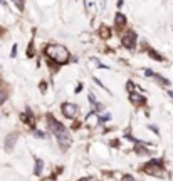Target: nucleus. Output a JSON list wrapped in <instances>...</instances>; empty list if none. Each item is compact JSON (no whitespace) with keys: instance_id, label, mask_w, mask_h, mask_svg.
I'll list each match as a JSON object with an SVG mask.
<instances>
[{"instance_id":"obj_27","label":"nucleus","mask_w":173,"mask_h":181,"mask_svg":"<svg viewBox=\"0 0 173 181\" xmlns=\"http://www.w3.org/2000/svg\"><path fill=\"white\" fill-rule=\"evenodd\" d=\"M123 5V0H118V7H121Z\"/></svg>"},{"instance_id":"obj_18","label":"nucleus","mask_w":173,"mask_h":181,"mask_svg":"<svg viewBox=\"0 0 173 181\" xmlns=\"http://www.w3.org/2000/svg\"><path fill=\"white\" fill-rule=\"evenodd\" d=\"M5 97H7L5 91H2V89H0V106H2L3 102H5Z\"/></svg>"},{"instance_id":"obj_5","label":"nucleus","mask_w":173,"mask_h":181,"mask_svg":"<svg viewBox=\"0 0 173 181\" xmlns=\"http://www.w3.org/2000/svg\"><path fill=\"white\" fill-rule=\"evenodd\" d=\"M61 109H62V114L66 117H69V119H74V117H77V114H79V107L76 104H72V102H64L61 106Z\"/></svg>"},{"instance_id":"obj_17","label":"nucleus","mask_w":173,"mask_h":181,"mask_svg":"<svg viewBox=\"0 0 173 181\" xmlns=\"http://www.w3.org/2000/svg\"><path fill=\"white\" fill-rule=\"evenodd\" d=\"M36 54V49H34V40H31V44L27 45V57H34Z\"/></svg>"},{"instance_id":"obj_26","label":"nucleus","mask_w":173,"mask_h":181,"mask_svg":"<svg viewBox=\"0 0 173 181\" xmlns=\"http://www.w3.org/2000/svg\"><path fill=\"white\" fill-rule=\"evenodd\" d=\"M150 129L153 131V133H156V134H158V128H155V126H150Z\"/></svg>"},{"instance_id":"obj_28","label":"nucleus","mask_w":173,"mask_h":181,"mask_svg":"<svg viewBox=\"0 0 173 181\" xmlns=\"http://www.w3.org/2000/svg\"><path fill=\"white\" fill-rule=\"evenodd\" d=\"M168 96H170L171 99H173V91H170V92H168Z\"/></svg>"},{"instance_id":"obj_16","label":"nucleus","mask_w":173,"mask_h":181,"mask_svg":"<svg viewBox=\"0 0 173 181\" xmlns=\"http://www.w3.org/2000/svg\"><path fill=\"white\" fill-rule=\"evenodd\" d=\"M14 3H15V7L19 8L20 12H24V8H25V0H12Z\"/></svg>"},{"instance_id":"obj_25","label":"nucleus","mask_w":173,"mask_h":181,"mask_svg":"<svg viewBox=\"0 0 173 181\" xmlns=\"http://www.w3.org/2000/svg\"><path fill=\"white\" fill-rule=\"evenodd\" d=\"M79 181H99V179H96V178H82V179H79Z\"/></svg>"},{"instance_id":"obj_24","label":"nucleus","mask_w":173,"mask_h":181,"mask_svg":"<svg viewBox=\"0 0 173 181\" xmlns=\"http://www.w3.org/2000/svg\"><path fill=\"white\" fill-rule=\"evenodd\" d=\"M17 56V44L12 47V52H10V57H15Z\"/></svg>"},{"instance_id":"obj_3","label":"nucleus","mask_w":173,"mask_h":181,"mask_svg":"<svg viewBox=\"0 0 173 181\" xmlns=\"http://www.w3.org/2000/svg\"><path fill=\"white\" fill-rule=\"evenodd\" d=\"M146 174L150 176H156V178H165V169H163V161L161 159H151L150 163L145 166Z\"/></svg>"},{"instance_id":"obj_13","label":"nucleus","mask_w":173,"mask_h":181,"mask_svg":"<svg viewBox=\"0 0 173 181\" xmlns=\"http://www.w3.org/2000/svg\"><path fill=\"white\" fill-rule=\"evenodd\" d=\"M99 37L104 39V40H108V39L111 37V30H109L106 25H101V27H99Z\"/></svg>"},{"instance_id":"obj_10","label":"nucleus","mask_w":173,"mask_h":181,"mask_svg":"<svg viewBox=\"0 0 173 181\" xmlns=\"http://www.w3.org/2000/svg\"><path fill=\"white\" fill-rule=\"evenodd\" d=\"M20 117H22V121H24L25 124H29L31 128H34V116H32V112H31V111L22 112V114H20Z\"/></svg>"},{"instance_id":"obj_6","label":"nucleus","mask_w":173,"mask_h":181,"mask_svg":"<svg viewBox=\"0 0 173 181\" xmlns=\"http://www.w3.org/2000/svg\"><path fill=\"white\" fill-rule=\"evenodd\" d=\"M145 76H146V77H153V79H155L156 82H160L161 86H170V81H168V79H165V77L155 74V72L150 71V69H145Z\"/></svg>"},{"instance_id":"obj_2","label":"nucleus","mask_w":173,"mask_h":181,"mask_svg":"<svg viewBox=\"0 0 173 181\" xmlns=\"http://www.w3.org/2000/svg\"><path fill=\"white\" fill-rule=\"evenodd\" d=\"M49 129H51L52 134L57 138V141H59V144H61L62 149L69 148V144H71V136H69V131L64 128L59 121L54 119L52 116H49Z\"/></svg>"},{"instance_id":"obj_30","label":"nucleus","mask_w":173,"mask_h":181,"mask_svg":"<svg viewBox=\"0 0 173 181\" xmlns=\"http://www.w3.org/2000/svg\"><path fill=\"white\" fill-rule=\"evenodd\" d=\"M2 34H3V29H0V35H2Z\"/></svg>"},{"instance_id":"obj_8","label":"nucleus","mask_w":173,"mask_h":181,"mask_svg":"<svg viewBox=\"0 0 173 181\" xmlns=\"http://www.w3.org/2000/svg\"><path fill=\"white\" fill-rule=\"evenodd\" d=\"M126 25V17L123 15L121 12H118L114 15V27L118 29V30H123V27Z\"/></svg>"},{"instance_id":"obj_9","label":"nucleus","mask_w":173,"mask_h":181,"mask_svg":"<svg viewBox=\"0 0 173 181\" xmlns=\"http://www.w3.org/2000/svg\"><path fill=\"white\" fill-rule=\"evenodd\" d=\"M15 141H17V134H15V133L8 134L7 139H5V149H7V151H12V149H14V143H15Z\"/></svg>"},{"instance_id":"obj_1","label":"nucleus","mask_w":173,"mask_h":181,"mask_svg":"<svg viewBox=\"0 0 173 181\" xmlns=\"http://www.w3.org/2000/svg\"><path fill=\"white\" fill-rule=\"evenodd\" d=\"M44 54H46V57L49 61L56 62L57 66H64L66 62H69V51L61 44H49L44 49Z\"/></svg>"},{"instance_id":"obj_20","label":"nucleus","mask_w":173,"mask_h":181,"mask_svg":"<svg viewBox=\"0 0 173 181\" xmlns=\"http://www.w3.org/2000/svg\"><path fill=\"white\" fill-rule=\"evenodd\" d=\"M121 181H136V179L133 178L131 174H123V178H121Z\"/></svg>"},{"instance_id":"obj_11","label":"nucleus","mask_w":173,"mask_h":181,"mask_svg":"<svg viewBox=\"0 0 173 181\" xmlns=\"http://www.w3.org/2000/svg\"><path fill=\"white\" fill-rule=\"evenodd\" d=\"M135 153L140 154V156H148V154H150V149H148L146 146H143L141 143H136V146H135Z\"/></svg>"},{"instance_id":"obj_29","label":"nucleus","mask_w":173,"mask_h":181,"mask_svg":"<svg viewBox=\"0 0 173 181\" xmlns=\"http://www.w3.org/2000/svg\"><path fill=\"white\" fill-rule=\"evenodd\" d=\"M0 3H2V5H5V0H0Z\"/></svg>"},{"instance_id":"obj_12","label":"nucleus","mask_w":173,"mask_h":181,"mask_svg":"<svg viewBox=\"0 0 173 181\" xmlns=\"http://www.w3.org/2000/svg\"><path fill=\"white\" fill-rule=\"evenodd\" d=\"M96 123H99V117L96 116V111H92V112H89L87 117H86V124H87V126H94Z\"/></svg>"},{"instance_id":"obj_4","label":"nucleus","mask_w":173,"mask_h":181,"mask_svg":"<svg viewBox=\"0 0 173 181\" xmlns=\"http://www.w3.org/2000/svg\"><path fill=\"white\" fill-rule=\"evenodd\" d=\"M136 32L133 30H126L121 34V44L125 45L126 49H130V51H133V49L136 47Z\"/></svg>"},{"instance_id":"obj_21","label":"nucleus","mask_w":173,"mask_h":181,"mask_svg":"<svg viewBox=\"0 0 173 181\" xmlns=\"http://www.w3.org/2000/svg\"><path fill=\"white\" fill-rule=\"evenodd\" d=\"M128 91H130V92H135V84H133V81H128Z\"/></svg>"},{"instance_id":"obj_23","label":"nucleus","mask_w":173,"mask_h":181,"mask_svg":"<svg viewBox=\"0 0 173 181\" xmlns=\"http://www.w3.org/2000/svg\"><path fill=\"white\" fill-rule=\"evenodd\" d=\"M39 89H41L42 92H46V89H47V84H46V82H44V81H42V82H41V84H39Z\"/></svg>"},{"instance_id":"obj_19","label":"nucleus","mask_w":173,"mask_h":181,"mask_svg":"<svg viewBox=\"0 0 173 181\" xmlns=\"http://www.w3.org/2000/svg\"><path fill=\"white\" fill-rule=\"evenodd\" d=\"M34 136H37V138H46V133H44V131L36 129V131H34Z\"/></svg>"},{"instance_id":"obj_14","label":"nucleus","mask_w":173,"mask_h":181,"mask_svg":"<svg viewBox=\"0 0 173 181\" xmlns=\"http://www.w3.org/2000/svg\"><path fill=\"white\" fill-rule=\"evenodd\" d=\"M148 56H150L153 61H158V62H163V61H165V57L160 56V54H158L156 51H153V49H148Z\"/></svg>"},{"instance_id":"obj_22","label":"nucleus","mask_w":173,"mask_h":181,"mask_svg":"<svg viewBox=\"0 0 173 181\" xmlns=\"http://www.w3.org/2000/svg\"><path fill=\"white\" fill-rule=\"evenodd\" d=\"M89 102L92 106H96L98 104V101H96V97H94V94H89Z\"/></svg>"},{"instance_id":"obj_15","label":"nucleus","mask_w":173,"mask_h":181,"mask_svg":"<svg viewBox=\"0 0 173 181\" xmlns=\"http://www.w3.org/2000/svg\"><path fill=\"white\" fill-rule=\"evenodd\" d=\"M42 169H44V163L42 159H36V174L41 176L42 174Z\"/></svg>"},{"instance_id":"obj_7","label":"nucleus","mask_w":173,"mask_h":181,"mask_svg":"<svg viewBox=\"0 0 173 181\" xmlns=\"http://www.w3.org/2000/svg\"><path fill=\"white\" fill-rule=\"evenodd\" d=\"M130 101L135 106H143L146 102V97L141 96V94H138V92H130Z\"/></svg>"}]
</instances>
